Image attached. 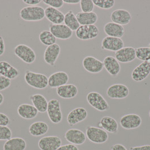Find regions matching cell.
<instances>
[{"label": "cell", "instance_id": "d6a6232c", "mask_svg": "<svg viewBox=\"0 0 150 150\" xmlns=\"http://www.w3.org/2000/svg\"><path fill=\"white\" fill-rule=\"evenodd\" d=\"M39 40L42 44L47 46L54 45L57 42V38L50 30H42L39 35Z\"/></svg>", "mask_w": 150, "mask_h": 150}, {"label": "cell", "instance_id": "ba28073f", "mask_svg": "<svg viewBox=\"0 0 150 150\" xmlns=\"http://www.w3.org/2000/svg\"><path fill=\"white\" fill-rule=\"evenodd\" d=\"M142 122L140 116L135 113L127 114L123 116L120 119L121 127L125 129H134L139 128Z\"/></svg>", "mask_w": 150, "mask_h": 150}, {"label": "cell", "instance_id": "7402d4cb", "mask_svg": "<svg viewBox=\"0 0 150 150\" xmlns=\"http://www.w3.org/2000/svg\"><path fill=\"white\" fill-rule=\"evenodd\" d=\"M0 75L10 80L15 79L20 75V71L5 60L0 61Z\"/></svg>", "mask_w": 150, "mask_h": 150}, {"label": "cell", "instance_id": "d6986e66", "mask_svg": "<svg viewBox=\"0 0 150 150\" xmlns=\"http://www.w3.org/2000/svg\"><path fill=\"white\" fill-rule=\"evenodd\" d=\"M65 138L73 144L81 145L86 141V136L83 131L77 129H70L65 133Z\"/></svg>", "mask_w": 150, "mask_h": 150}, {"label": "cell", "instance_id": "9a60e30c", "mask_svg": "<svg viewBox=\"0 0 150 150\" xmlns=\"http://www.w3.org/2000/svg\"><path fill=\"white\" fill-rule=\"evenodd\" d=\"M124 42L121 38L106 36L102 41V49L111 52H117L124 47Z\"/></svg>", "mask_w": 150, "mask_h": 150}, {"label": "cell", "instance_id": "ac0fdd59", "mask_svg": "<svg viewBox=\"0 0 150 150\" xmlns=\"http://www.w3.org/2000/svg\"><path fill=\"white\" fill-rule=\"evenodd\" d=\"M69 81V76L63 71L53 73L48 78V85L52 88H58L67 84Z\"/></svg>", "mask_w": 150, "mask_h": 150}, {"label": "cell", "instance_id": "4fadbf2b", "mask_svg": "<svg viewBox=\"0 0 150 150\" xmlns=\"http://www.w3.org/2000/svg\"><path fill=\"white\" fill-rule=\"evenodd\" d=\"M150 74V61H144L133 69L131 77L132 79L140 82L145 80Z\"/></svg>", "mask_w": 150, "mask_h": 150}, {"label": "cell", "instance_id": "d4e9b609", "mask_svg": "<svg viewBox=\"0 0 150 150\" xmlns=\"http://www.w3.org/2000/svg\"><path fill=\"white\" fill-rule=\"evenodd\" d=\"M57 93L63 99L75 98L78 94V88L74 84H66L57 88Z\"/></svg>", "mask_w": 150, "mask_h": 150}, {"label": "cell", "instance_id": "8fae6325", "mask_svg": "<svg viewBox=\"0 0 150 150\" xmlns=\"http://www.w3.org/2000/svg\"><path fill=\"white\" fill-rule=\"evenodd\" d=\"M49 30L55 38L59 40H68L73 35V31L63 24H51L49 26Z\"/></svg>", "mask_w": 150, "mask_h": 150}, {"label": "cell", "instance_id": "30bf717a", "mask_svg": "<svg viewBox=\"0 0 150 150\" xmlns=\"http://www.w3.org/2000/svg\"><path fill=\"white\" fill-rule=\"evenodd\" d=\"M38 145L41 150H57L62 146V140L58 136H46L39 140Z\"/></svg>", "mask_w": 150, "mask_h": 150}, {"label": "cell", "instance_id": "4dcf8cb0", "mask_svg": "<svg viewBox=\"0 0 150 150\" xmlns=\"http://www.w3.org/2000/svg\"><path fill=\"white\" fill-rule=\"evenodd\" d=\"M49 130V125L43 121H36L32 123L29 128V132L34 137H39L45 134Z\"/></svg>", "mask_w": 150, "mask_h": 150}, {"label": "cell", "instance_id": "f6af8a7d", "mask_svg": "<svg viewBox=\"0 0 150 150\" xmlns=\"http://www.w3.org/2000/svg\"><path fill=\"white\" fill-rule=\"evenodd\" d=\"M111 150H127V148L122 144H116L111 147Z\"/></svg>", "mask_w": 150, "mask_h": 150}, {"label": "cell", "instance_id": "f907efd6", "mask_svg": "<svg viewBox=\"0 0 150 150\" xmlns=\"http://www.w3.org/2000/svg\"></svg>", "mask_w": 150, "mask_h": 150}, {"label": "cell", "instance_id": "44dd1931", "mask_svg": "<svg viewBox=\"0 0 150 150\" xmlns=\"http://www.w3.org/2000/svg\"><path fill=\"white\" fill-rule=\"evenodd\" d=\"M46 19L53 24H60L64 22V14L57 8L48 6L45 9Z\"/></svg>", "mask_w": 150, "mask_h": 150}, {"label": "cell", "instance_id": "e0dca14e", "mask_svg": "<svg viewBox=\"0 0 150 150\" xmlns=\"http://www.w3.org/2000/svg\"><path fill=\"white\" fill-rule=\"evenodd\" d=\"M115 57L119 62L127 63L135 60V49L133 47H124L115 54Z\"/></svg>", "mask_w": 150, "mask_h": 150}, {"label": "cell", "instance_id": "ffe728a7", "mask_svg": "<svg viewBox=\"0 0 150 150\" xmlns=\"http://www.w3.org/2000/svg\"><path fill=\"white\" fill-rule=\"evenodd\" d=\"M132 16L130 12L125 9H117L113 11L111 14L112 22L120 25H127L130 22Z\"/></svg>", "mask_w": 150, "mask_h": 150}, {"label": "cell", "instance_id": "8d00e7d4", "mask_svg": "<svg viewBox=\"0 0 150 150\" xmlns=\"http://www.w3.org/2000/svg\"><path fill=\"white\" fill-rule=\"evenodd\" d=\"M12 137V132L7 126H0V141H8Z\"/></svg>", "mask_w": 150, "mask_h": 150}, {"label": "cell", "instance_id": "6da1fadb", "mask_svg": "<svg viewBox=\"0 0 150 150\" xmlns=\"http://www.w3.org/2000/svg\"><path fill=\"white\" fill-rule=\"evenodd\" d=\"M20 18L24 21L37 22L45 17V9L40 6H30L22 8L19 13Z\"/></svg>", "mask_w": 150, "mask_h": 150}, {"label": "cell", "instance_id": "cb8c5ba5", "mask_svg": "<svg viewBox=\"0 0 150 150\" xmlns=\"http://www.w3.org/2000/svg\"><path fill=\"white\" fill-rule=\"evenodd\" d=\"M17 112L23 119L30 120L38 116V111L34 105L24 103L18 106Z\"/></svg>", "mask_w": 150, "mask_h": 150}, {"label": "cell", "instance_id": "7bdbcfd3", "mask_svg": "<svg viewBox=\"0 0 150 150\" xmlns=\"http://www.w3.org/2000/svg\"><path fill=\"white\" fill-rule=\"evenodd\" d=\"M41 0H23V2L30 6H36L38 4L41 2Z\"/></svg>", "mask_w": 150, "mask_h": 150}, {"label": "cell", "instance_id": "5bb4252c", "mask_svg": "<svg viewBox=\"0 0 150 150\" xmlns=\"http://www.w3.org/2000/svg\"><path fill=\"white\" fill-rule=\"evenodd\" d=\"M88 117V112L83 107H78L72 110L68 113L67 121L69 126L72 127L85 120Z\"/></svg>", "mask_w": 150, "mask_h": 150}, {"label": "cell", "instance_id": "2e32d148", "mask_svg": "<svg viewBox=\"0 0 150 150\" xmlns=\"http://www.w3.org/2000/svg\"><path fill=\"white\" fill-rule=\"evenodd\" d=\"M60 46L57 44L49 46L45 49L44 59L46 64L50 66L55 65L60 53Z\"/></svg>", "mask_w": 150, "mask_h": 150}, {"label": "cell", "instance_id": "52a82bcc", "mask_svg": "<svg viewBox=\"0 0 150 150\" xmlns=\"http://www.w3.org/2000/svg\"><path fill=\"white\" fill-rule=\"evenodd\" d=\"M99 30L95 24L80 25L76 30V36L81 40H89L97 38Z\"/></svg>", "mask_w": 150, "mask_h": 150}, {"label": "cell", "instance_id": "ee69618b", "mask_svg": "<svg viewBox=\"0 0 150 150\" xmlns=\"http://www.w3.org/2000/svg\"><path fill=\"white\" fill-rule=\"evenodd\" d=\"M130 150H150V145H144L142 146L130 147Z\"/></svg>", "mask_w": 150, "mask_h": 150}, {"label": "cell", "instance_id": "f1b7e54d", "mask_svg": "<svg viewBox=\"0 0 150 150\" xmlns=\"http://www.w3.org/2000/svg\"><path fill=\"white\" fill-rule=\"evenodd\" d=\"M30 99L39 112L44 113L47 111L48 102L44 96L35 94L30 96Z\"/></svg>", "mask_w": 150, "mask_h": 150}, {"label": "cell", "instance_id": "7dc6e473", "mask_svg": "<svg viewBox=\"0 0 150 150\" xmlns=\"http://www.w3.org/2000/svg\"><path fill=\"white\" fill-rule=\"evenodd\" d=\"M4 96L2 95V93H0V105H1L4 102Z\"/></svg>", "mask_w": 150, "mask_h": 150}, {"label": "cell", "instance_id": "e575fe53", "mask_svg": "<svg viewBox=\"0 0 150 150\" xmlns=\"http://www.w3.org/2000/svg\"><path fill=\"white\" fill-rule=\"evenodd\" d=\"M94 5L102 9L108 10L112 8L115 1L114 0H93Z\"/></svg>", "mask_w": 150, "mask_h": 150}, {"label": "cell", "instance_id": "7a4b0ae2", "mask_svg": "<svg viewBox=\"0 0 150 150\" xmlns=\"http://www.w3.org/2000/svg\"><path fill=\"white\" fill-rule=\"evenodd\" d=\"M24 80L28 85L37 89H44L48 86V77L46 75L30 70L25 71Z\"/></svg>", "mask_w": 150, "mask_h": 150}, {"label": "cell", "instance_id": "681fc988", "mask_svg": "<svg viewBox=\"0 0 150 150\" xmlns=\"http://www.w3.org/2000/svg\"><path fill=\"white\" fill-rule=\"evenodd\" d=\"M149 47H150V44H149Z\"/></svg>", "mask_w": 150, "mask_h": 150}, {"label": "cell", "instance_id": "b9f144b4", "mask_svg": "<svg viewBox=\"0 0 150 150\" xmlns=\"http://www.w3.org/2000/svg\"><path fill=\"white\" fill-rule=\"evenodd\" d=\"M5 51V44L4 38L0 36V57H1Z\"/></svg>", "mask_w": 150, "mask_h": 150}, {"label": "cell", "instance_id": "f35d334b", "mask_svg": "<svg viewBox=\"0 0 150 150\" xmlns=\"http://www.w3.org/2000/svg\"><path fill=\"white\" fill-rule=\"evenodd\" d=\"M11 83V80L3 76H0V91L8 88L10 86Z\"/></svg>", "mask_w": 150, "mask_h": 150}, {"label": "cell", "instance_id": "1f68e13d", "mask_svg": "<svg viewBox=\"0 0 150 150\" xmlns=\"http://www.w3.org/2000/svg\"><path fill=\"white\" fill-rule=\"evenodd\" d=\"M64 24L66 25L72 31L77 30L80 26L76 15L72 10H69L64 15Z\"/></svg>", "mask_w": 150, "mask_h": 150}, {"label": "cell", "instance_id": "c3c4849f", "mask_svg": "<svg viewBox=\"0 0 150 150\" xmlns=\"http://www.w3.org/2000/svg\"><path fill=\"white\" fill-rule=\"evenodd\" d=\"M149 116H150V111H149Z\"/></svg>", "mask_w": 150, "mask_h": 150}, {"label": "cell", "instance_id": "74e56055", "mask_svg": "<svg viewBox=\"0 0 150 150\" xmlns=\"http://www.w3.org/2000/svg\"><path fill=\"white\" fill-rule=\"evenodd\" d=\"M42 2H44L45 5L57 9L62 8L64 5V1L63 0H43Z\"/></svg>", "mask_w": 150, "mask_h": 150}, {"label": "cell", "instance_id": "3957f363", "mask_svg": "<svg viewBox=\"0 0 150 150\" xmlns=\"http://www.w3.org/2000/svg\"><path fill=\"white\" fill-rule=\"evenodd\" d=\"M14 53L18 58L28 64L33 63L36 59V55L34 50L30 46L24 44L16 46Z\"/></svg>", "mask_w": 150, "mask_h": 150}, {"label": "cell", "instance_id": "f546056e", "mask_svg": "<svg viewBox=\"0 0 150 150\" xmlns=\"http://www.w3.org/2000/svg\"><path fill=\"white\" fill-rule=\"evenodd\" d=\"M100 126L105 131L115 133H117L119 129V125L117 121L113 117L110 116H105L100 121Z\"/></svg>", "mask_w": 150, "mask_h": 150}, {"label": "cell", "instance_id": "836d02e7", "mask_svg": "<svg viewBox=\"0 0 150 150\" xmlns=\"http://www.w3.org/2000/svg\"><path fill=\"white\" fill-rule=\"evenodd\" d=\"M136 58L139 60L150 61V48L149 47H139L135 49Z\"/></svg>", "mask_w": 150, "mask_h": 150}, {"label": "cell", "instance_id": "277c9868", "mask_svg": "<svg viewBox=\"0 0 150 150\" xmlns=\"http://www.w3.org/2000/svg\"><path fill=\"white\" fill-rule=\"evenodd\" d=\"M86 100L91 107L99 111H105L110 109V105L103 97L96 91H91L86 96Z\"/></svg>", "mask_w": 150, "mask_h": 150}, {"label": "cell", "instance_id": "484cf974", "mask_svg": "<svg viewBox=\"0 0 150 150\" xmlns=\"http://www.w3.org/2000/svg\"><path fill=\"white\" fill-rule=\"evenodd\" d=\"M103 64L107 71L112 76L119 75L121 70L119 62L112 56H107L103 60Z\"/></svg>", "mask_w": 150, "mask_h": 150}, {"label": "cell", "instance_id": "bcb514c9", "mask_svg": "<svg viewBox=\"0 0 150 150\" xmlns=\"http://www.w3.org/2000/svg\"><path fill=\"white\" fill-rule=\"evenodd\" d=\"M64 3L68 4H77L80 2V0H64Z\"/></svg>", "mask_w": 150, "mask_h": 150}, {"label": "cell", "instance_id": "ab89813d", "mask_svg": "<svg viewBox=\"0 0 150 150\" xmlns=\"http://www.w3.org/2000/svg\"><path fill=\"white\" fill-rule=\"evenodd\" d=\"M10 122V118L6 114L0 112V126H8Z\"/></svg>", "mask_w": 150, "mask_h": 150}, {"label": "cell", "instance_id": "4316f807", "mask_svg": "<svg viewBox=\"0 0 150 150\" xmlns=\"http://www.w3.org/2000/svg\"><path fill=\"white\" fill-rule=\"evenodd\" d=\"M76 16L79 24L81 25H94L97 22L98 15L94 12L83 13L79 12L76 14Z\"/></svg>", "mask_w": 150, "mask_h": 150}, {"label": "cell", "instance_id": "d590c367", "mask_svg": "<svg viewBox=\"0 0 150 150\" xmlns=\"http://www.w3.org/2000/svg\"><path fill=\"white\" fill-rule=\"evenodd\" d=\"M80 4L81 11L83 13L93 12L94 8L93 0H81Z\"/></svg>", "mask_w": 150, "mask_h": 150}, {"label": "cell", "instance_id": "5b68a950", "mask_svg": "<svg viewBox=\"0 0 150 150\" xmlns=\"http://www.w3.org/2000/svg\"><path fill=\"white\" fill-rule=\"evenodd\" d=\"M86 134L88 139L94 143H104L108 139V134L106 131L95 127L90 126L86 128Z\"/></svg>", "mask_w": 150, "mask_h": 150}, {"label": "cell", "instance_id": "83f0119b", "mask_svg": "<svg viewBox=\"0 0 150 150\" xmlns=\"http://www.w3.org/2000/svg\"><path fill=\"white\" fill-rule=\"evenodd\" d=\"M27 143L24 139L15 137L6 141L4 145V150H25Z\"/></svg>", "mask_w": 150, "mask_h": 150}, {"label": "cell", "instance_id": "8992f818", "mask_svg": "<svg viewBox=\"0 0 150 150\" xmlns=\"http://www.w3.org/2000/svg\"><path fill=\"white\" fill-rule=\"evenodd\" d=\"M47 112L50 120L53 124L60 123L63 119L60 102L57 99H53L48 102Z\"/></svg>", "mask_w": 150, "mask_h": 150}, {"label": "cell", "instance_id": "603a6c76", "mask_svg": "<svg viewBox=\"0 0 150 150\" xmlns=\"http://www.w3.org/2000/svg\"><path fill=\"white\" fill-rule=\"evenodd\" d=\"M104 32L107 36L122 38L125 34V29L121 25L113 22L106 23L104 26Z\"/></svg>", "mask_w": 150, "mask_h": 150}, {"label": "cell", "instance_id": "60d3db41", "mask_svg": "<svg viewBox=\"0 0 150 150\" xmlns=\"http://www.w3.org/2000/svg\"><path fill=\"white\" fill-rule=\"evenodd\" d=\"M57 150H79V149L73 144H68L61 146Z\"/></svg>", "mask_w": 150, "mask_h": 150}, {"label": "cell", "instance_id": "9c48e42d", "mask_svg": "<svg viewBox=\"0 0 150 150\" xmlns=\"http://www.w3.org/2000/svg\"><path fill=\"white\" fill-rule=\"evenodd\" d=\"M83 68L91 74H98L100 72L103 68L104 64L102 62L93 56H87L83 60Z\"/></svg>", "mask_w": 150, "mask_h": 150}, {"label": "cell", "instance_id": "7c38bea8", "mask_svg": "<svg viewBox=\"0 0 150 150\" xmlns=\"http://www.w3.org/2000/svg\"><path fill=\"white\" fill-rule=\"evenodd\" d=\"M129 94L127 86L121 83H115L110 86L107 90V96L111 99H124Z\"/></svg>", "mask_w": 150, "mask_h": 150}]
</instances>
